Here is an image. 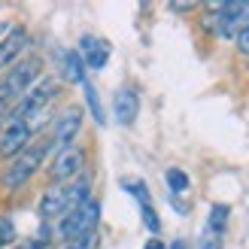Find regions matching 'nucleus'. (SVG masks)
I'll return each instance as SVG.
<instances>
[{"instance_id":"nucleus-1","label":"nucleus","mask_w":249,"mask_h":249,"mask_svg":"<svg viewBox=\"0 0 249 249\" xmlns=\"http://www.w3.org/2000/svg\"><path fill=\"white\" fill-rule=\"evenodd\" d=\"M40 70H43V61L40 58H28V61H21V64H16L3 79H0V107H3L6 113L40 82Z\"/></svg>"},{"instance_id":"nucleus-2","label":"nucleus","mask_w":249,"mask_h":249,"mask_svg":"<svg viewBox=\"0 0 249 249\" xmlns=\"http://www.w3.org/2000/svg\"><path fill=\"white\" fill-rule=\"evenodd\" d=\"M97 222H101V204L91 197L89 204H82V207L73 210V213L61 216L49 228H52V240H64V246H67L73 240L85 237V234H94L97 231Z\"/></svg>"},{"instance_id":"nucleus-3","label":"nucleus","mask_w":249,"mask_h":249,"mask_svg":"<svg viewBox=\"0 0 249 249\" xmlns=\"http://www.w3.org/2000/svg\"><path fill=\"white\" fill-rule=\"evenodd\" d=\"M49 152H52V146H49V140H43L36 146H28L18 158H12L9 167L0 173V185H3V192H18L21 185H28L31 177L43 167V161H46Z\"/></svg>"},{"instance_id":"nucleus-4","label":"nucleus","mask_w":249,"mask_h":249,"mask_svg":"<svg viewBox=\"0 0 249 249\" xmlns=\"http://www.w3.org/2000/svg\"><path fill=\"white\" fill-rule=\"evenodd\" d=\"M82 170H85V149L67 146L55 155L52 167H49V179H52V185H67L73 179H79Z\"/></svg>"},{"instance_id":"nucleus-5","label":"nucleus","mask_w":249,"mask_h":249,"mask_svg":"<svg viewBox=\"0 0 249 249\" xmlns=\"http://www.w3.org/2000/svg\"><path fill=\"white\" fill-rule=\"evenodd\" d=\"M31 131L21 119H6V124L0 128V158H18L24 149L31 146Z\"/></svg>"},{"instance_id":"nucleus-6","label":"nucleus","mask_w":249,"mask_h":249,"mask_svg":"<svg viewBox=\"0 0 249 249\" xmlns=\"http://www.w3.org/2000/svg\"><path fill=\"white\" fill-rule=\"evenodd\" d=\"M73 213V204H70V185H49L40 197V219L46 225L58 222L61 216Z\"/></svg>"},{"instance_id":"nucleus-7","label":"nucleus","mask_w":249,"mask_h":249,"mask_svg":"<svg viewBox=\"0 0 249 249\" xmlns=\"http://www.w3.org/2000/svg\"><path fill=\"white\" fill-rule=\"evenodd\" d=\"M79 128H82V109L79 107L64 109V113L55 119V128H52V140H49V146L58 149V152H61V149H67V146H73Z\"/></svg>"},{"instance_id":"nucleus-8","label":"nucleus","mask_w":249,"mask_h":249,"mask_svg":"<svg viewBox=\"0 0 249 249\" xmlns=\"http://www.w3.org/2000/svg\"><path fill=\"white\" fill-rule=\"evenodd\" d=\"M28 43H31V34L24 31V28H12L3 40H0V70H12L16 67V61H18V55L28 49Z\"/></svg>"},{"instance_id":"nucleus-9","label":"nucleus","mask_w":249,"mask_h":249,"mask_svg":"<svg viewBox=\"0 0 249 249\" xmlns=\"http://www.w3.org/2000/svg\"><path fill=\"white\" fill-rule=\"evenodd\" d=\"M79 58L89 70H104L107 61H109V43L101 40V36H91V34L82 36L79 40Z\"/></svg>"},{"instance_id":"nucleus-10","label":"nucleus","mask_w":249,"mask_h":249,"mask_svg":"<svg viewBox=\"0 0 249 249\" xmlns=\"http://www.w3.org/2000/svg\"><path fill=\"white\" fill-rule=\"evenodd\" d=\"M113 113H116V122L122 128H131L140 116V94L134 89H119L116 97H113Z\"/></svg>"},{"instance_id":"nucleus-11","label":"nucleus","mask_w":249,"mask_h":249,"mask_svg":"<svg viewBox=\"0 0 249 249\" xmlns=\"http://www.w3.org/2000/svg\"><path fill=\"white\" fill-rule=\"evenodd\" d=\"M61 79L70 85H82L85 82V64L79 52H64L61 55Z\"/></svg>"},{"instance_id":"nucleus-12","label":"nucleus","mask_w":249,"mask_h":249,"mask_svg":"<svg viewBox=\"0 0 249 249\" xmlns=\"http://www.w3.org/2000/svg\"><path fill=\"white\" fill-rule=\"evenodd\" d=\"M228 219H231V207H228V204H213V207H210L207 228H210V231H216V234H225Z\"/></svg>"},{"instance_id":"nucleus-13","label":"nucleus","mask_w":249,"mask_h":249,"mask_svg":"<svg viewBox=\"0 0 249 249\" xmlns=\"http://www.w3.org/2000/svg\"><path fill=\"white\" fill-rule=\"evenodd\" d=\"M164 179H167V189H170V195H173V197L185 195V192H189V185H192L189 173H185V170H179V167H167Z\"/></svg>"},{"instance_id":"nucleus-14","label":"nucleus","mask_w":249,"mask_h":249,"mask_svg":"<svg viewBox=\"0 0 249 249\" xmlns=\"http://www.w3.org/2000/svg\"><path fill=\"white\" fill-rule=\"evenodd\" d=\"M82 89H85V104H89V109H91L94 122H97V124H107V116H104V107H101V97H97L94 85H91L89 79H85V82H82Z\"/></svg>"},{"instance_id":"nucleus-15","label":"nucleus","mask_w":249,"mask_h":249,"mask_svg":"<svg viewBox=\"0 0 249 249\" xmlns=\"http://www.w3.org/2000/svg\"><path fill=\"white\" fill-rule=\"evenodd\" d=\"M122 185L128 189V195H131V197H137V201H140V207H149V204H152V195H149V185H146L143 179H124Z\"/></svg>"},{"instance_id":"nucleus-16","label":"nucleus","mask_w":249,"mask_h":249,"mask_svg":"<svg viewBox=\"0 0 249 249\" xmlns=\"http://www.w3.org/2000/svg\"><path fill=\"white\" fill-rule=\"evenodd\" d=\"M16 243V222L9 216H0V249H9Z\"/></svg>"},{"instance_id":"nucleus-17","label":"nucleus","mask_w":249,"mask_h":249,"mask_svg":"<svg viewBox=\"0 0 249 249\" xmlns=\"http://www.w3.org/2000/svg\"><path fill=\"white\" fill-rule=\"evenodd\" d=\"M222 246H225V234H216V231H210V228L201 231L197 249H222Z\"/></svg>"},{"instance_id":"nucleus-18","label":"nucleus","mask_w":249,"mask_h":249,"mask_svg":"<svg viewBox=\"0 0 249 249\" xmlns=\"http://www.w3.org/2000/svg\"><path fill=\"white\" fill-rule=\"evenodd\" d=\"M140 213H143V225L152 231V234H158V231H161V219H158V213L152 210V204H149V207H140Z\"/></svg>"},{"instance_id":"nucleus-19","label":"nucleus","mask_w":249,"mask_h":249,"mask_svg":"<svg viewBox=\"0 0 249 249\" xmlns=\"http://www.w3.org/2000/svg\"><path fill=\"white\" fill-rule=\"evenodd\" d=\"M97 231L94 234H85V237H79V240H73V243H67L64 249H97Z\"/></svg>"},{"instance_id":"nucleus-20","label":"nucleus","mask_w":249,"mask_h":249,"mask_svg":"<svg viewBox=\"0 0 249 249\" xmlns=\"http://www.w3.org/2000/svg\"><path fill=\"white\" fill-rule=\"evenodd\" d=\"M143 249H167V246H164V240H146Z\"/></svg>"},{"instance_id":"nucleus-21","label":"nucleus","mask_w":249,"mask_h":249,"mask_svg":"<svg viewBox=\"0 0 249 249\" xmlns=\"http://www.w3.org/2000/svg\"><path fill=\"white\" fill-rule=\"evenodd\" d=\"M170 9H177V12H189V9H195V3H173Z\"/></svg>"},{"instance_id":"nucleus-22","label":"nucleus","mask_w":249,"mask_h":249,"mask_svg":"<svg viewBox=\"0 0 249 249\" xmlns=\"http://www.w3.org/2000/svg\"><path fill=\"white\" fill-rule=\"evenodd\" d=\"M170 249H189V243H185V240H173Z\"/></svg>"},{"instance_id":"nucleus-23","label":"nucleus","mask_w":249,"mask_h":249,"mask_svg":"<svg viewBox=\"0 0 249 249\" xmlns=\"http://www.w3.org/2000/svg\"><path fill=\"white\" fill-rule=\"evenodd\" d=\"M6 116H9V113H6L3 107H0V128H3V124H6Z\"/></svg>"},{"instance_id":"nucleus-24","label":"nucleus","mask_w":249,"mask_h":249,"mask_svg":"<svg viewBox=\"0 0 249 249\" xmlns=\"http://www.w3.org/2000/svg\"><path fill=\"white\" fill-rule=\"evenodd\" d=\"M9 31H12V24H3V28H0V40H3V36H6Z\"/></svg>"}]
</instances>
